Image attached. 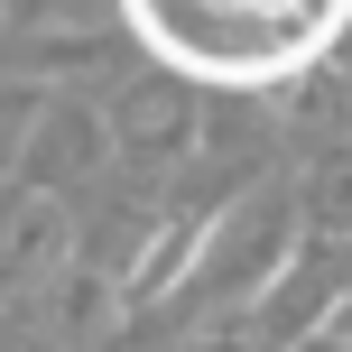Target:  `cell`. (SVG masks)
<instances>
[{"mask_svg": "<svg viewBox=\"0 0 352 352\" xmlns=\"http://www.w3.org/2000/svg\"><path fill=\"white\" fill-rule=\"evenodd\" d=\"M121 28L176 84L269 93V84L316 74L343 47L352 0H121Z\"/></svg>", "mask_w": 352, "mask_h": 352, "instance_id": "1", "label": "cell"}, {"mask_svg": "<svg viewBox=\"0 0 352 352\" xmlns=\"http://www.w3.org/2000/svg\"><path fill=\"white\" fill-rule=\"evenodd\" d=\"M324 352H352V306H334V324H324Z\"/></svg>", "mask_w": 352, "mask_h": 352, "instance_id": "2", "label": "cell"}]
</instances>
